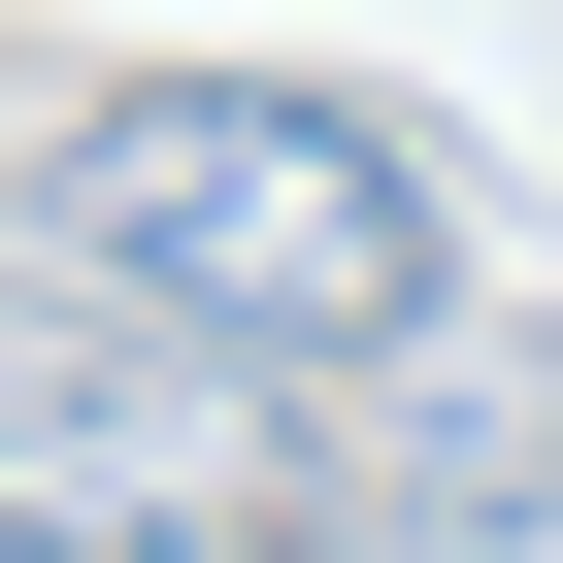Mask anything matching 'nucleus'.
<instances>
[{
  "label": "nucleus",
  "instance_id": "nucleus-1",
  "mask_svg": "<svg viewBox=\"0 0 563 563\" xmlns=\"http://www.w3.org/2000/svg\"><path fill=\"white\" fill-rule=\"evenodd\" d=\"M34 199H67L100 299H166L232 365H431L464 332V166L332 67H133V100L34 133Z\"/></svg>",
  "mask_w": 563,
  "mask_h": 563
},
{
  "label": "nucleus",
  "instance_id": "nucleus-2",
  "mask_svg": "<svg viewBox=\"0 0 563 563\" xmlns=\"http://www.w3.org/2000/svg\"><path fill=\"white\" fill-rule=\"evenodd\" d=\"M0 563H299V431L232 332L0 265Z\"/></svg>",
  "mask_w": 563,
  "mask_h": 563
},
{
  "label": "nucleus",
  "instance_id": "nucleus-3",
  "mask_svg": "<svg viewBox=\"0 0 563 563\" xmlns=\"http://www.w3.org/2000/svg\"><path fill=\"white\" fill-rule=\"evenodd\" d=\"M398 464H431V497H398L431 563H497V530H563V332H497V365H464V398H431Z\"/></svg>",
  "mask_w": 563,
  "mask_h": 563
}]
</instances>
